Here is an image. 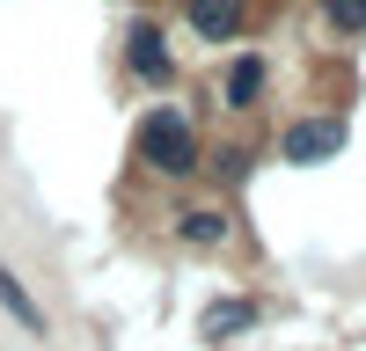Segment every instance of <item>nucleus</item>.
<instances>
[{"label": "nucleus", "instance_id": "nucleus-1", "mask_svg": "<svg viewBox=\"0 0 366 351\" xmlns=\"http://www.w3.org/2000/svg\"><path fill=\"white\" fill-rule=\"evenodd\" d=\"M132 161L147 168V176H191L198 161H205V146H198V125L183 110H147L139 117V132H132Z\"/></svg>", "mask_w": 366, "mask_h": 351}, {"label": "nucleus", "instance_id": "nucleus-2", "mask_svg": "<svg viewBox=\"0 0 366 351\" xmlns=\"http://www.w3.org/2000/svg\"><path fill=\"white\" fill-rule=\"evenodd\" d=\"M183 22H191L198 44H234L242 22H249V0H183Z\"/></svg>", "mask_w": 366, "mask_h": 351}, {"label": "nucleus", "instance_id": "nucleus-3", "mask_svg": "<svg viewBox=\"0 0 366 351\" xmlns=\"http://www.w3.org/2000/svg\"><path fill=\"white\" fill-rule=\"evenodd\" d=\"M337 146H345V117H300V125H286L279 154L308 168V161H330V154H337Z\"/></svg>", "mask_w": 366, "mask_h": 351}, {"label": "nucleus", "instance_id": "nucleus-4", "mask_svg": "<svg viewBox=\"0 0 366 351\" xmlns=\"http://www.w3.org/2000/svg\"><path fill=\"white\" fill-rule=\"evenodd\" d=\"M125 66H132V81H147V88H169V81H176V58H169V44H162V29H154V22H139V29H132Z\"/></svg>", "mask_w": 366, "mask_h": 351}, {"label": "nucleus", "instance_id": "nucleus-5", "mask_svg": "<svg viewBox=\"0 0 366 351\" xmlns=\"http://www.w3.org/2000/svg\"><path fill=\"white\" fill-rule=\"evenodd\" d=\"M264 81H271V66H264V51H242V58H227V110L234 117H249L257 103H264Z\"/></svg>", "mask_w": 366, "mask_h": 351}, {"label": "nucleus", "instance_id": "nucleus-6", "mask_svg": "<svg viewBox=\"0 0 366 351\" xmlns=\"http://www.w3.org/2000/svg\"><path fill=\"white\" fill-rule=\"evenodd\" d=\"M176 242L183 249H220L227 242V213H220V205H191V213H176Z\"/></svg>", "mask_w": 366, "mask_h": 351}, {"label": "nucleus", "instance_id": "nucleus-7", "mask_svg": "<svg viewBox=\"0 0 366 351\" xmlns=\"http://www.w3.org/2000/svg\"><path fill=\"white\" fill-rule=\"evenodd\" d=\"M0 307H8V315L22 322V330H29V337H44V307L29 300V285H22V278L8 271V263H0Z\"/></svg>", "mask_w": 366, "mask_h": 351}, {"label": "nucleus", "instance_id": "nucleus-8", "mask_svg": "<svg viewBox=\"0 0 366 351\" xmlns=\"http://www.w3.org/2000/svg\"><path fill=\"white\" fill-rule=\"evenodd\" d=\"M322 22L337 29V37H359L366 29V0H322Z\"/></svg>", "mask_w": 366, "mask_h": 351}, {"label": "nucleus", "instance_id": "nucleus-9", "mask_svg": "<svg viewBox=\"0 0 366 351\" xmlns=\"http://www.w3.org/2000/svg\"><path fill=\"white\" fill-rule=\"evenodd\" d=\"M212 168H220V183H249V146H220V161H212Z\"/></svg>", "mask_w": 366, "mask_h": 351}]
</instances>
